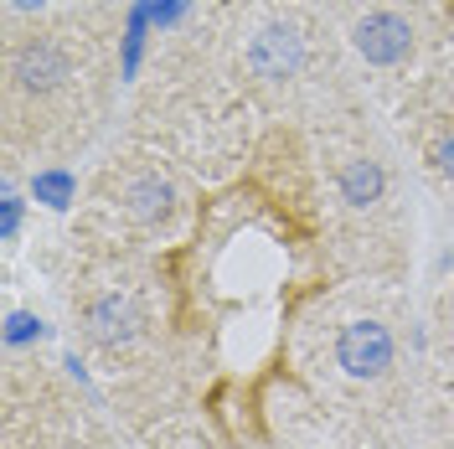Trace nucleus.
<instances>
[{
	"instance_id": "nucleus-1",
	"label": "nucleus",
	"mask_w": 454,
	"mask_h": 449,
	"mask_svg": "<svg viewBox=\"0 0 454 449\" xmlns=\"http://www.w3.org/2000/svg\"><path fill=\"white\" fill-rule=\"evenodd\" d=\"M393 331L382 320H351L336 341V362L351 372V377H382L393 366Z\"/></svg>"
},
{
	"instance_id": "nucleus-2",
	"label": "nucleus",
	"mask_w": 454,
	"mask_h": 449,
	"mask_svg": "<svg viewBox=\"0 0 454 449\" xmlns=\"http://www.w3.org/2000/svg\"><path fill=\"white\" fill-rule=\"evenodd\" d=\"M351 42H356V52L367 57L372 67H397V62H408V52H413V27L397 11H372V16L356 21Z\"/></svg>"
},
{
	"instance_id": "nucleus-3",
	"label": "nucleus",
	"mask_w": 454,
	"mask_h": 449,
	"mask_svg": "<svg viewBox=\"0 0 454 449\" xmlns=\"http://www.w3.org/2000/svg\"><path fill=\"white\" fill-rule=\"evenodd\" d=\"M258 78H289L305 67V36L294 27H269L254 36V52H248Z\"/></svg>"
},
{
	"instance_id": "nucleus-4",
	"label": "nucleus",
	"mask_w": 454,
	"mask_h": 449,
	"mask_svg": "<svg viewBox=\"0 0 454 449\" xmlns=\"http://www.w3.org/2000/svg\"><path fill=\"white\" fill-rule=\"evenodd\" d=\"M11 78L27 88V93H52V88L67 78V52H62L57 42H27V47L16 52Z\"/></svg>"
},
{
	"instance_id": "nucleus-5",
	"label": "nucleus",
	"mask_w": 454,
	"mask_h": 449,
	"mask_svg": "<svg viewBox=\"0 0 454 449\" xmlns=\"http://www.w3.org/2000/svg\"><path fill=\"white\" fill-rule=\"evenodd\" d=\"M336 192L351 207H372V201H382V192H387V170L377 166V161H346L336 170Z\"/></svg>"
},
{
	"instance_id": "nucleus-6",
	"label": "nucleus",
	"mask_w": 454,
	"mask_h": 449,
	"mask_svg": "<svg viewBox=\"0 0 454 449\" xmlns=\"http://www.w3.org/2000/svg\"><path fill=\"white\" fill-rule=\"evenodd\" d=\"M150 0H135L129 16H124V36H119V78H135L145 57V36H150Z\"/></svg>"
},
{
	"instance_id": "nucleus-7",
	"label": "nucleus",
	"mask_w": 454,
	"mask_h": 449,
	"mask_svg": "<svg viewBox=\"0 0 454 449\" xmlns=\"http://www.w3.org/2000/svg\"><path fill=\"white\" fill-rule=\"evenodd\" d=\"M73 197H78V176L73 170H36L31 176V201H42V207H52V212H67L73 207Z\"/></svg>"
},
{
	"instance_id": "nucleus-8",
	"label": "nucleus",
	"mask_w": 454,
	"mask_h": 449,
	"mask_svg": "<svg viewBox=\"0 0 454 449\" xmlns=\"http://www.w3.org/2000/svg\"><path fill=\"white\" fill-rule=\"evenodd\" d=\"M129 212H135L140 223H160L170 212V186L160 176H140V181L129 186Z\"/></svg>"
},
{
	"instance_id": "nucleus-9",
	"label": "nucleus",
	"mask_w": 454,
	"mask_h": 449,
	"mask_svg": "<svg viewBox=\"0 0 454 449\" xmlns=\"http://www.w3.org/2000/svg\"><path fill=\"white\" fill-rule=\"evenodd\" d=\"M88 320H93V336L98 341H119L135 331V310L124 305V300H98V305L88 310Z\"/></svg>"
},
{
	"instance_id": "nucleus-10",
	"label": "nucleus",
	"mask_w": 454,
	"mask_h": 449,
	"mask_svg": "<svg viewBox=\"0 0 454 449\" xmlns=\"http://www.w3.org/2000/svg\"><path fill=\"white\" fill-rule=\"evenodd\" d=\"M47 336V326L31 315V310H11L5 315V346H31V341Z\"/></svg>"
},
{
	"instance_id": "nucleus-11",
	"label": "nucleus",
	"mask_w": 454,
	"mask_h": 449,
	"mask_svg": "<svg viewBox=\"0 0 454 449\" xmlns=\"http://www.w3.org/2000/svg\"><path fill=\"white\" fill-rule=\"evenodd\" d=\"M21 212H27L21 192H16V186H5V197H0V232H5V243L21 232Z\"/></svg>"
},
{
	"instance_id": "nucleus-12",
	"label": "nucleus",
	"mask_w": 454,
	"mask_h": 449,
	"mask_svg": "<svg viewBox=\"0 0 454 449\" xmlns=\"http://www.w3.org/2000/svg\"><path fill=\"white\" fill-rule=\"evenodd\" d=\"M186 11H192V0H150V21H155L160 31L181 27V21H186Z\"/></svg>"
},
{
	"instance_id": "nucleus-13",
	"label": "nucleus",
	"mask_w": 454,
	"mask_h": 449,
	"mask_svg": "<svg viewBox=\"0 0 454 449\" xmlns=\"http://www.w3.org/2000/svg\"><path fill=\"white\" fill-rule=\"evenodd\" d=\"M434 161H439V170L454 181V135H444V140H439V155H434Z\"/></svg>"
},
{
	"instance_id": "nucleus-14",
	"label": "nucleus",
	"mask_w": 454,
	"mask_h": 449,
	"mask_svg": "<svg viewBox=\"0 0 454 449\" xmlns=\"http://www.w3.org/2000/svg\"><path fill=\"white\" fill-rule=\"evenodd\" d=\"M11 5H16V11H42L47 0H11Z\"/></svg>"
}]
</instances>
